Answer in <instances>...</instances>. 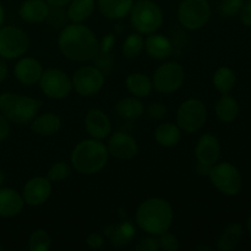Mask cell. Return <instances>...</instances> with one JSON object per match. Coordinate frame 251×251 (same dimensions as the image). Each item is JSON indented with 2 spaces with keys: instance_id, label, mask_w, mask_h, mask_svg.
I'll return each instance as SVG.
<instances>
[{
  "instance_id": "cell-31",
  "label": "cell",
  "mask_w": 251,
  "mask_h": 251,
  "mask_svg": "<svg viewBox=\"0 0 251 251\" xmlns=\"http://www.w3.org/2000/svg\"><path fill=\"white\" fill-rule=\"evenodd\" d=\"M145 47V39L142 34L140 33H131L125 38L123 42L122 51L125 58L127 59H136L140 54L142 53Z\"/></svg>"
},
{
  "instance_id": "cell-35",
  "label": "cell",
  "mask_w": 251,
  "mask_h": 251,
  "mask_svg": "<svg viewBox=\"0 0 251 251\" xmlns=\"http://www.w3.org/2000/svg\"><path fill=\"white\" fill-rule=\"evenodd\" d=\"M243 4H244V0H222L220 5V11L226 17L237 16L242 10Z\"/></svg>"
},
{
  "instance_id": "cell-6",
  "label": "cell",
  "mask_w": 251,
  "mask_h": 251,
  "mask_svg": "<svg viewBox=\"0 0 251 251\" xmlns=\"http://www.w3.org/2000/svg\"><path fill=\"white\" fill-rule=\"evenodd\" d=\"M207 176L210 178L212 185L223 195L235 196L242 190V174L239 169L229 162L213 164Z\"/></svg>"
},
{
  "instance_id": "cell-3",
  "label": "cell",
  "mask_w": 251,
  "mask_h": 251,
  "mask_svg": "<svg viewBox=\"0 0 251 251\" xmlns=\"http://www.w3.org/2000/svg\"><path fill=\"white\" fill-rule=\"evenodd\" d=\"M109 158L107 145L100 140L86 139L78 142L71 152V166L76 172L92 176L102 171Z\"/></svg>"
},
{
  "instance_id": "cell-30",
  "label": "cell",
  "mask_w": 251,
  "mask_h": 251,
  "mask_svg": "<svg viewBox=\"0 0 251 251\" xmlns=\"http://www.w3.org/2000/svg\"><path fill=\"white\" fill-rule=\"evenodd\" d=\"M213 86L221 93H229L237 83V75L228 66H221L213 74Z\"/></svg>"
},
{
  "instance_id": "cell-27",
  "label": "cell",
  "mask_w": 251,
  "mask_h": 251,
  "mask_svg": "<svg viewBox=\"0 0 251 251\" xmlns=\"http://www.w3.org/2000/svg\"><path fill=\"white\" fill-rule=\"evenodd\" d=\"M215 112L218 119L223 123H232L239 114V104L233 96L222 93L215 105Z\"/></svg>"
},
{
  "instance_id": "cell-1",
  "label": "cell",
  "mask_w": 251,
  "mask_h": 251,
  "mask_svg": "<svg viewBox=\"0 0 251 251\" xmlns=\"http://www.w3.org/2000/svg\"><path fill=\"white\" fill-rule=\"evenodd\" d=\"M58 46L66 59L85 63L100 54V42L96 34L82 24L66 25L58 37Z\"/></svg>"
},
{
  "instance_id": "cell-42",
  "label": "cell",
  "mask_w": 251,
  "mask_h": 251,
  "mask_svg": "<svg viewBox=\"0 0 251 251\" xmlns=\"http://www.w3.org/2000/svg\"><path fill=\"white\" fill-rule=\"evenodd\" d=\"M7 74H9V68H7L6 61H5L4 58L0 56V83L6 80Z\"/></svg>"
},
{
  "instance_id": "cell-13",
  "label": "cell",
  "mask_w": 251,
  "mask_h": 251,
  "mask_svg": "<svg viewBox=\"0 0 251 251\" xmlns=\"http://www.w3.org/2000/svg\"><path fill=\"white\" fill-rule=\"evenodd\" d=\"M109 156L120 161H130L139 153V145L134 136L126 132L118 131L110 135L107 144Z\"/></svg>"
},
{
  "instance_id": "cell-29",
  "label": "cell",
  "mask_w": 251,
  "mask_h": 251,
  "mask_svg": "<svg viewBox=\"0 0 251 251\" xmlns=\"http://www.w3.org/2000/svg\"><path fill=\"white\" fill-rule=\"evenodd\" d=\"M144 104L135 96L122 98L115 104V112H117V114L125 120L139 119L144 114Z\"/></svg>"
},
{
  "instance_id": "cell-15",
  "label": "cell",
  "mask_w": 251,
  "mask_h": 251,
  "mask_svg": "<svg viewBox=\"0 0 251 251\" xmlns=\"http://www.w3.org/2000/svg\"><path fill=\"white\" fill-rule=\"evenodd\" d=\"M42 74H43V66L41 61L31 56H24V58L21 56L14 66L15 78L22 85H36L41 80Z\"/></svg>"
},
{
  "instance_id": "cell-44",
  "label": "cell",
  "mask_w": 251,
  "mask_h": 251,
  "mask_svg": "<svg viewBox=\"0 0 251 251\" xmlns=\"http://www.w3.org/2000/svg\"><path fill=\"white\" fill-rule=\"evenodd\" d=\"M4 21H5V10H4V6L1 5V2H0V27L4 25Z\"/></svg>"
},
{
  "instance_id": "cell-19",
  "label": "cell",
  "mask_w": 251,
  "mask_h": 251,
  "mask_svg": "<svg viewBox=\"0 0 251 251\" xmlns=\"http://www.w3.org/2000/svg\"><path fill=\"white\" fill-rule=\"evenodd\" d=\"M144 48L146 49L147 54L156 60H164L173 53V44L171 39L164 34L156 33V32L147 34Z\"/></svg>"
},
{
  "instance_id": "cell-14",
  "label": "cell",
  "mask_w": 251,
  "mask_h": 251,
  "mask_svg": "<svg viewBox=\"0 0 251 251\" xmlns=\"http://www.w3.org/2000/svg\"><path fill=\"white\" fill-rule=\"evenodd\" d=\"M51 195V181L47 176H34L29 179L22 189L25 203L32 207L42 206Z\"/></svg>"
},
{
  "instance_id": "cell-22",
  "label": "cell",
  "mask_w": 251,
  "mask_h": 251,
  "mask_svg": "<svg viewBox=\"0 0 251 251\" xmlns=\"http://www.w3.org/2000/svg\"><path fill=\"white\" fill-rule=\"evenodd\" d=\"M134 0H98L100 14L109 20H122L130 14Z\"/></svg>"
},
{
  "instance_id": "cell-11",
  "label": "cell",
  "mask_w": 251,
  "mask_h": 251,
  "mask_svg": "<svg viewBox=\"0 0 251 251\" xmlns=\"http://www.w3.org/2000/svg\"><path fill=\"white\" fill-rule=\"evenodd\" d=\"M104 74L96 66L85 65L78 68L71 77L73 88L82 97L97 95L104 85Z\"/></svg>"
},
{
  "instance_id": "cell-25",
  "label": "cell",
  "mask_w": 251,
  "mask_h": 251,
  "mask_svg": "<svg viewBox=\"0 0 251 251\" xmlns=\"http://www.w3.org/2000/svg\"><path fill=\"white\" fill-rule=\"evenodd\" d=\"M154 139L157 144L163 147H174L180 142L181 129L178 124L166 122L159 124L154 130Z\"/></svg>"
},
{
  "instance_id": "cell-7",
  "label": "cell",
  "mask_w": 251,
  "mask_h": 251,
  "mask_svg": "<svg viewBox=\"0 0 251 251\" xmlns=\"http://www.w3.org/2000/svg\"><path fill=\"white\" fill-rule=\"evenodd\" d=\"M207 122V108L202 100L190 98L183 102L176 112V124L188 134H194L202 129Z\"/></svg>"
},
{
  "instance_id": "cell-45",
  "label": "cell",
  "mask_w": 251,
  "mask_h": 251,
  "mask_svg": "<svg viewBox=\"0 0 251 251\" xmlns=\"http://www.w3.org/2000/svg\"><path fill=\"white\" fill-rule=\"evenodd\" d=\"M4 181H5V173H4V171H2V169H0V188L2 186Z\"/></svg>"
},
{
  "instance_id": "cell-28",
  "label": "cell",
  "mask_w": 251,
  "mask_h": 251,
  "mask_svg": "<svg viewBox=\"0 0 251 251\" xmlns=\"http://www.w3.org/2000/svg\"><path fill=\"white\" fill-rule=\"evenodd\" d=\"M96 9V0H71L66 16L74 24H82L90 19Z\"/></svg>"
},
{
  "instance_id": "cell-2",
  "label": "cell",
  "mask_w": 251,
  "mask_h": 251,
  "mask_svg": "<svg viewBox=\"0 0 251 251\" xmlns=\"http://www.w3.org/2000/svg\"><path fill=\"white\" fill-rule=\"evenodd\" d=\"M173 207L161 198H150L139 206L136 211V223L146 234L158 237L169 230L173 223Z\"/></svg>"
},
{
  "instance_id": "cell-20",
  "label": "cell",
  "mask_w": 251,
  "mask_h": 251,
  "mask_svg": "<svg viewBox=\"0 0 251 251\" xmlns=\"http://www.w3.org/2000/svg\"><path fill=\"white\" fill-rule=\"evenodd\" d=\"M49 5L46 0H26L20 6L19 15L25 22L39 24L46 21L49 14Z\"/></svg>"
},
{
  "instance_id": "cell-46",
  "label": "cell",
  "mask_w": 251,
  "mask_h": 251,
  "mask_svg": "<svg viewBox=\"0 0 251 251\" xmlns=\"http://www.w3.org/2000/svg\"><path fill=\"white\" fill-rule=\"evenodd\" d=\"M247 229H248V232H249V234L251 237V213H250L249 217H248V221H247Z\"/></svg>"
},
{
  "instance_id": "cell-4",
  "label": "cell",
  "mask_w": 251,
  "mask_h": 251,
  "mask_svg": "<svg viewBox=\"0 0 251 251\" xmlns=\"http://www.w3.org/2000/svg\"><path fill=\"white\" fill-rule=\"evenodd\" d=\"M41 108V102L29 96L15 92L0 95V112L10 123L25 125L31 123Z\"/></svg>"
},
{
  "instance_id": "cell-24",
  "label": "cell",
  "mask_w": 251,
  "mask_h": 251,
  "mask_svg": "<svg viewBox=\"0 0 251 251\" xmlns=\"http://www.w3.org/2000/svg\"><path fill=\"white\" fill-rule=\"evenodd\" d=\"M243 234L244 228L240 223H230L220 234L216 242V248L220 251H233L239 244Z\"/></svg>"
},
{
  "instance_id": "cell-40",
  "label": "cell",
  "mask_w": 251,
  "mask_h": 251,
  "mask_svg": "<svg viewBox=\"0 0 251 251\" xmlns=\"http://www.w3.org/2000/svg\"><path fill=\"white\" fill-rule=\"evenodd\" d=\"M239 16L243 25L251 27V0H247V2L243 4L242 10L239 12Z\"/></svg>"
},
{
  "instance_id": "cell-10",
  "label": "cell",
  "mask_w": 251,
  "mask_h": 251,
  "mask_svg": "<svg viewBox=\"0 0 251 251\" xmlns=\"http://www.w3.org/2000/svg\"><path fill=\"white\" fill-rule=\"evenodd\" d=\"M185 81L184 68L176 61H167L156 69L152 77V83L156 91L171 95L176 92Z\"/></svg>"
},
{
  "instance_id": "cell-8",
  "label": "cell",
  "mask_w": 251,
  "mask_h": 251,
  "mask_svg": "<svg viewBox=\"0 0 251 251\" xmlns=\"http://www.w3.org/2000/svg\"><path fill=\"white\" fill-rule=\"evenodd\" d=\"M29 48V37L15 26L0 27V56L5 60L21 58Z\"/></svg>"
},
{
  "instance_id": "cell-23",
  "label": "cell",
  "mask_w": 251,
  "mask_h": 251,
  "mask_svg": "<svg viewBox=\"0 0 251 251\" xmlns=\"http://www.w3.org/2000/svg\"><path fill=\"white\" fill-rule=\"evenodd\" d=\"M61 127V119L55 113H43L34 117L31 122V129L39 136H51Z\"/></svg>"
},
{
  "instance_id": "cell-26",
  "label": "cell",
  "mask_w": 251,
  "mask_h": 251,
  "mask_svg": "<svg viewBox=\"0 0 251 251\" xmlns=\"http://www.w3.org/2000/svg\"><path fill=\"white\" fill-rule=\"evenodd\" d=\"M127 91L137 98L149 97L153 90L152 80L144 73H132L125 80Z\"/></svg>"
},
{
  "instance_id": "cell-47",
  "label": "cell",
  "mask_w": 251,
  "mask_h": 251,
  "mask_svg": "<svg viewBox=\"0 0 251 251\" xmlns=\"http://www.w3.org/2000/svg\"><path fill=\"white\" fill-rule=\"evenodd\" d=\"M199 250H211V248L210 247H200V248H198Z\"/></svg>"
},
{
  "instance_id": "cell-39",
  "label": "cell",
  "mask_w": 251,
  "mask_h": 251,
  "mask_svg": "<svg viewBox=\"0 0 251 251\" xmlns=\"http://www.w3.org/2000/svg\"><path fill=\"white\" fill-rule=\"evenodd\" d=\"M167 107L163 104V103H152L150 104L149 109H147V113H149L150 118H153V119H161L164 115L167 114Z\"/></svg>"
},
{
  "instance_id": "cell-16",
  "label": "cell",
  "mask_w": 251,
  "mask_h": 251,
  "mask_svg": "<svg viewBox=\"0 0 251 251\" xmlns=\"http://www.w3.org/2000/svg\"><path fill=\"white\" fill-rule=\"evenodd\" d=\"M220 140L212 134H205L198 140L195 146V157L199 164L212 167L220 159Z\"/></svg>"
},
{
  "instance_id": "cell-36",
  "label": "cell",
  "mask_w": 251,
  "mask_h": 251,
  "mask_svg": "<svg viewBox=\"0 0 251 251\" xmlns=\"http://www.w3.org/2000/svg\"><path fill=\"white\" fill-rule=\"evenodd\" d=\"M135 250L137 251H158L159 250V242L154 235H149L146 238H142L136 245Z\"/></svg>"
},
{
  "instance_id": "cell-43",
  "label": "cell",
  "mask_w": 251,
  "mask_h": 251,
  "mask_svg": "<svg viewBox=\"0 0 251 251\" xmlns=\"http://www.w3.org/2000/svg\"><path fill=\"white\" fill-rule=\"evenodd\" d=\"M46 1L51 7H64L69 5L71 0H46Z\"/></svg>"
},
{
  "instance_id": "cell-5",
  "label": "cell",
  "mask_w": 251,
  "mask_h": 251,
  "mask_svg": "<svg viewBox=\"0 0 251 251\" xmlns=\"http://www.w3.org/2000/svg\"><path fill=\"white\" fill-rule=\"evenodd\" d=\"M130 20L135 31L144 36L154 33L161 28L164 15L161 7L152 0H139L132 5Z\"/></svg>"
},
{
  "instance_id": "cell-33",
  "label": "cell",
  "mask_w": 251,
  "mask_h": 251,
  "mask_svg": "<svg viewBox=\"0 0 251 251\" xmlns=\"http://www.w3.org/2000/svg\"><path fill=\"white\" fill-rule=\"evenodd\" d=\"M71 174V166L65 161H58L55 163L51 164L49 168L48 173H47V178L53 183H58V181L65 180L69 178Z\"/></svg>"
},
{
  "instance_id": "cell-9",
  "label": "cell",
  "mask_w": 251,
  "mask_h": 251,
  "mask_svg": "<svg viewBox=\"0 0 251 251\" xmlns=\"http://www.w3.org/2000/svg\"><path fill=\"white\" fill-rule=\"evenodd\" d=\"M211 17V6L207 0H183L179 5L178 19L181 26L198 31L207 25Z\"/></svg>"
},
{
  "instance_id": "cell-18",
  "label": "cell",
  "mask_w": 251,
  "mask_h": 251,
  "mask_svg": "<svg viewBox=\"0 0 251 251\" xmlns=\"http://www.w3.org/2000/svg\"><path fill=\"white\" fill-rule=\"evenodd\" d=\"M25 206L22 194L12 188H0V217L14 218L22 212Z\"/></svg>"
},
{
  "instance_id": "cell-32",
  "label": "cell",
  "mask_w": 251,
  "mask_h": 251,
  "mask_svg": "<svg viewBox=\"0 0 251 251\" xmlns=\"http://www.w3.org/2000/svg\"><path fill=\"white\" fill-rule=\"evenodd\" d=\"M51 247L50 235L44 229H36L29 237L28 248L31 251H48Z\"/></svg>"
},
{
  "instance_id": "cell-17",
  "label": "cell",
  "mask_w": 251,
  "mask_h": 251,
  "mask_svg": "<svg viewBox=\"0 0 251 251\" xmlns=\"http://www.w3.org/2000/svg\"><path fill=\"white\" fill-rule=\"evenodd\" d=\"M85 127L92 139L104 140L112 134V122L103 110L93 108L85 117Z\"/></svg>"
},
{
  "instance_id": "cell-37",
  "label": "cell",
  "mask_w": 251,
  "mask_h": 251,
  "mask_svg": "<svg viewBox=\"0 0 251 251\" xmlns=\"http://www.w3.org/2000/svg\"><path fill=\"white\" fill-rule=\"evenodd\" d=\"M115 42H117V39H115L114 34H105L100 43V53L102 54V55H108V54L113 50V48H114Z\"/></svg>"
},
{
  "instance_id": "cell-12",
  "label": "cell",
  "mask_w": 251,
  "mask_h": 251,
  "mask_svg": "<svg viewBox=\"0 0 251 251\" xmlns=\"http://www.w3.org/2000/svg\"><path fill=\"white\" fill-rule=\"evenodd\" d=\"M38 83L42 92L51 100L66 98L73 90L71 78L63 70L55 68L43 70Z\"/></svg>"
},
{
  "instance_id": "cell-41",
  "label": "cell",
  "mask_w": 251,
  "mask_h": 251,
  "mask_svg": "<svg viewBox=\"0 0 251 251\" xmlns=\"http://www.w3.org/2000/svg\"><path fill=\"white\" fill-rule=\"evenodd\" d=\"M10 134V122L7 118L0 112V141H4L9 137Z\"/></svg>"
},
{
  "instance_id": "cell-38",
  "label": "cell",
  "mask_w": 251,
  "mask_h": 251,
  "mask_svg": "<svg viewBox=\"0 0 251 251\" xmlns=\"http://www.w3.org/2000/svg\"><path fill=\"white\" fill-rule=\"evenodd\" d=\"M104 238H103L102 234H100V233H90V234L87 235V238H86V244H87V247L90 248V249H102L103 247H104Z\"/></svg>"
},
{
  "instance_id": "cell-21",
  "label": "cell",
  "mask_w": 251,
  "mask_h": 251,
  "mask_svg": "<svg viewBox=\"0 0 251 251\" xmlns=\"http://www.w3.org/2000/svg\"><path fill=\"white\" fill-rule=\"evenodd\" d=\"M107 235L109 237L110 243L115 248H124L134 240L136 235V228L134 223L130 221H123L115 226L107 227Z\"/></svg>"
},
{
  "instance_id": "cell-34",
  "label": "cell",
  "mask_w": 251,
  "mask_h": 251,
  "mask_svg": "<svg viewBox=\"0 0 251 251\" xmlns=\"http://www.w3.org/2000/svg\"><path fill=\"white\" fill-rule=\"evenodd\" d=\"M158 242H159V250L164 251H178L180 249V244H179L178 238L174 234H172L169 230L162 233L158 235Z\"/></svg>"
}]
</instances>
